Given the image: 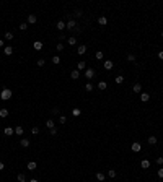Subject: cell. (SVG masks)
Masks as SVG:
<instances>
[{
	"mask_svg": "<svg viewBox=\"0 0 163 182\" xmlns=\"http://www.w3.org/2000/svg\"><path fill=\"white\" fill-rule=\"evenodd\" d=\"M16 181H18V182H26V177H25V174H18V176H16Z\"/></svg>",
	"mask_w": 163,
	"mask_h": 182,
	"instance_id": "obj_24",
	"label": "cell"
},
{
	"mask_svg": "<svg viewBox=\"0 0 163 182\" xmlns=\"http://www.w3.org/2000/svg\"><path fill=\"white\" fill-rule=\"evenodd\" d=\"M20 29H21V31H25V29H28V23H21V25H20Z\"/></svg>",
	"mask_w": 163,
	"mask_h": 182,
	"instance_id": "obj_34",
	"label": "cell"
},
{
	"mask_svg": "<svg viewBox=\"0 0 163 182\" xmlns=\"http://www.w3.org/2000/svg\"><path fill=\"white\" fill-rule=\"evenodd\" d=\"M28 169H29V171H34V169H36V163H34V161H29V163H28Z\"/></svg>",
	"mask_w": 163,
	"mask_h": 182,
	"instance_id": "obj_22",
	"label": "cell"
},
{
	"mask_svg": "<svg viewBox=\"0 0 163 182\" xmlns=\"http://www.w3.org/2000/svg\"><path fill=\"white\" fill-rule=\"evenodd\" d=\"M77 54H78V55H83V54H87V46H85V44L78 46V47H77Z\"/></svg>",
	"mask_w": 163,
	"mask_h": 182,
	"instance_id": "obj_4",
	"label": "cell"
},
{
	"mask_svg": "<svg viewBox=\"0 0 163 182\" xmlns=\"http://www.w3.org/2000/svg\"><path fill=\"white\" fill-rule=\"evenodd\" d=\"M59 122H60V124H65V122H67V117L60 114V116H59Z\"/></svg>",
	"mask_w": 163,
	"mask_h": 182,
	"instance_id": "obj_33",
	"label": "cell"
},
{
	"mask_svg": "<svg viewBox=\"0 0 163 182\" xmlns=\"http://www.w3.org/2000/svg\"><path fill=\"white\" fill-rule=\"evenodd\" d=\"M44 65H46V62H44L43 59H39L38 60V67H44Z\"/></svg>",
	"mask_w": 163,
	"mask_h": 182,
	"instance_id": "obj_41",
	"label": "cell"
},
{
	"mask_svg": "<svg viewBox=\"0 0 163 182\" xmlns=\"http://www.w3.org/2000/svg\"><path fill=\"white\" fill-rule=\"evenodd\" d=\"M140 148H142L140 143H132V145H130V150L134 151V153H139V151H140Z\"/></svg>",
	"mask_w": 163,
	"mask_h": 182,
	"instance_id": "obj_8",
	"label": "cell"
},
{
	"mask_svg": "<svg viewBox=\"0 0 163 182\" xmlns=\"http://www.w3.org/2000/svg\"><path fill=\"white\" fill-rule=\"evenodd\" d=\"M8 116V109H0V117H7Z\"/></svg>",
	"mask_w": 163,
	"mask_h": 182,
	"instance_id": "obj_28",
	"label": "cell"
},
{
	"mask_svg": "<svg viewBox=\"0 0 163 182\" xmlns=\"http://www.w3.org/2000/svg\"><path fill=\"white\" fill-rule=\"evenodd\" d=\"M73 116H80V109H73Z\"/></svg>",
	"mask_w": 163,
	"mask_h": 182,
	"instance_id": "obj_45",
	"label": "cell"
},
{
	"mask_svg": "<svg viewBox=\"0 0 163 182\" xmlns=\"http://www.w3.org/2000/svg\"><path fill=\"white\" fill-rule=\"evenodd\" d=\"M52 114H55V116H60V111H59V107H54V109H52Z\"/></svg>",
	"mask_w": 163,
	"mask_h": 182,
	"instance_id": "obj_39",
	"label": "cell"
},
{
	"mask_svg": "<svg viewBox=\"0 0 163 182\" xmlns=\"http://www.w3.org/2000/svg\"><path fill=\"white\" fill-rule=\"evenodd\" d=\"M98 23H100L101 26H106V25H108V18H106V16H100V18H98Z\"/></svg>",
	"mask_w": 163,
	"mask_h": 182,
	"instance_id": "obj_10",
	"label": "cell"
},
{
	"mask_svg": "<svg viewBox=\"0 0 163 182\" xmlns=\"http://www.w3.org/2000/svg\"><path fill=\"white\" fill-rule=\"evenodd\" d=\"M106 88H108V85H106V81H100V83H98V90L104 91Z\"/></svg>",
	"mask_w": 163,
	"mask_h": 182,
	"instance_id": "obj_19",
	"label": "cell"
},
{
	"mask_svg": "<svg viewBox=\"0 0 163 182\" xmlns=\"http://www.w3.org/2000/svg\"><path fill=\"white\" fill-rule=\"evenodd\" d=\"M3 169H5V164H3V163L0 161V171H3Z\"/></svg>",
	"mask_w": 163,
	"mask_h": 182,
	"instance_id": "obj_46",
	"label": "cell"
},
{
	"mask_svg": "<svg viewBox=\"0 0 163 182\" xmlns=\"http://www.w3.org/2000/svg\"><path fill=\"white\" fill-rule=\"evenodd\" d=\"M140 166L144 167V169H148V167H150V161H148V159H142L140 161Z\"/></svg>",
	"mask_w": 163,
	"mask_h": 182,
	"instance_id": "obj_12",
	"label": "cell"
},
{
	"mask_svg": "<svg viewBox=\"0 0 163 182\" xmlns=\"http://www.w3.org/2000/svg\"><path fill=\"white\" fill-rule=\"evenodd\" d=\"M3 54H5V55H11V54H13V47H10V46L3 47Z\"/></svg>",
	"mask_w": 163,
	"mask_h": 182,
	"instance_id": "obj_15",
	"label": "cell"
},
{
	"mask_svg": "<svg viewBox=\"0 0 163 182\" xmlns=\"http://www.w3.org/2000/svg\"><path fill=\"white\" fill-rule=\"evenodd\" d=\"M104 179H106V176H104L103 172H96V181H100V182H103Z\"/></svg>",
	"mask_w": 163,
	"mask_h": 182,
	"instance_id": "obj_20",
	"label": "cell"
},
{
	"mask_svg": "<svg viewBox=\"0 0 163 182\" xmlns=\"http://www.w3.org/2000/svg\"><path fill=\"white\" fill-rule=\"evenodd\" d=\"M158 59L163 60V50H162V52H158Z\"/></svg>",
	"mask_w": 163,
	"mask_h": 182,
	"instance_id": "obj_47",
	"label": "cell"
},
{
	"mask_svg": "<svg viewBox=\"0 0 163 182\" xmlns=\"http://www.w3.org/2000/svg\"><path fill=\"white\" fill-rule=\"evenodd\" d=\"M65 28H67V29H75L77 28V21L75 20H69V21L65 23Z\"/></svg>",
	"mask_w": 163,
	"mask_h": 182,
	"instance_id": "obj_3",
	"label": "cell"
},
{
	"mask_svg": "<svg viewBox=\"0 0 163 182\" xmlns=\"http://www.w3.org/2000/svg\"><path fill=\"white\" fill-rule=\"evenodd\" d=\"M95 75H96L95 68H87V70H85V78H87V80H91Z\"/></svg>",
	"mask_w": 163,
	"mask_h": 182,
	"instance_id": "obj_2",
	"label": "cell"
},
{
	"mask_svg": "<svg viewBox=\"0 0 163 182\" xmlns=\"http://www.w3.org/2000/svg\"><path fill=\"white\" fill-rule=\"evenodd\" d=\"M114 81H116L118 85H121V83L124 81V76H122V75H118V76H116V78H114Z\"/></svg>",
	"mask_w": 163,
	"mask_h": 182,
	"instance_id": "obj_23",
	"label": "cell"
},
{
	"mask_svg": "<svg viewBox=\"0 0 163 182\" xmlns=\"http://www.w3.org/2000/svg\"><path fill=\"white\" fill-rule=\"evenodd\" d=\"M132 90H134V93H140L142 91V85L140 83H136V85L132 86Z\"/></svg>",
	"mask_w": 163,
	"mask_h": 182,
	"instance_id": "obj_17",
	"label": "cell"
},
{
	"mask_svg": "<svg viewBox=\"0 0 163 182\" xmlns=\"http://www.w3.org/2000/svg\"><path fill=\"white\" fill-rule=\"evenodd\" d=\"M85 90L87 91H93V85L91 83H87V85H85Z\"/></svg>",
	"mask_w": 163,
	"mask_h": 182,
	"instance_id": "obj_36",
	"label": "cell"
},
{
	"mask_svg": "<svg viewBox=\"0 0 163 182\" xmlns=\"http://www.w3.org/2000/svg\"><path fill=\"white\" fill-rule=\"evenodd\" d=\"M33 47H34V50H41V49H43V42H41V41H36V42L33 44Z\"/></svg>",
	"mask_w": 163,
	"mask_h": 182,
	"instance_id": "obj_16",
	"label": "cell"
},
{
	"mask_svg": "<svg viewBox=\"0 0 163 182\" xmlns=\"http://www.w3.org/2000/svg\"><path fill=\"white\" fill-rule=\"evenodd\" d=\"M148 99H150V94H148V93H142L140 94V101L142 102H147Z\"/></svg>",
	"mask_w": 163,
	"mask_h": 182,
	"instance_id": "obj_13",
	"label": "cell"
},
{
	"mask_svg": "<svg viewBox=\"0 0 163 182\" xmlns=\"http://www.w3.org/2000/svg\"><path fill=\"white\" fill-rule=\"evenodd\" d=\"M49 133H51V135H57V130H55V127H54V129H49Z\"/></svg>",
	"mask_w": 163,
	"mask_h": 182,
	"instance_id": "obj_43",
	"label": "cell"
},
{
	"mask_svg": "<svg viewBox=\"0 0 163 182\" xmlns=\"http://www.w3.org/2000/svg\"><path fill=\"white\" fill-rule=\"evenodd\" d=\"M52 64H54V65H59L60 64V57H59V55H54V57H52Z\"/></svg>",
	"mask_w": 163,
	"mask_h": 182,
	"instance_id": "obj_26",
	"label": "cell"
},
{
	"mask_svg": "<svg viewBox=\"0 0 163 182\" xmlns=\"http://www.w3.org/2000/svg\"><path fill=\"white\" fill-rule=\"evenodd\" d=\"M55 28H57L59 31H62V29H65V23L64 21H57L55 23Z\"/></svg>",
	"mask_w": 163,
	"mask_h": 182,
	"instance_id": "obj_18",
	"label": "cell"
},
{
	"mask_svg": "<svg viewBox=\"0 0 163 182\" xmlns=\"http://www.w3.org/2000/svg\"><path fill=\"white\" fill-rule=\"evenodd\" d=\"M13 39V33H5V41H11Z\"/></svg>",
	"mask_w": 163,
	"mask_h": 182,
	"instance_id": "obj_30",
	"label": "cell"
},
{
	"mask_svg": "<svg viewBox=\"0 0 163 182\" xmlns=\"http://www.w3.org/2000/svg\"><path fill=\"white\" fill-rule=\"evenodd\" d=\"M46 127H47V129H54V120H52V119H47V122H46Z\"/></svg>",
	"mask_w": 163,
	"mask_h": 182,
	"instance_id": "obj_21",
	"label": "cell"
},
{
	"mask_svg": "<svg viewBox=\"0 0 163 182\" xmlns=\"http://www.w3.org/2000/svg\"><path fill=\"white\" fill-rule=\"evenodd\" d=\"M162 38H163V31H162Z\"/></svg>",
	"mask_w": 163,
	"mask_h": 182,
	"instance_id": "obj_50",
	"label": "cell"
},
{
	"mask_svg": "<svg viewBox=\"0 0 163 182\" xmlns=\"http://www.w3.org/2000/svg\"><path fill=\"white\" fill-rule=\"evenodd\" d=\"M158 177H160V179H163V167H160V169H158Z\"/></svg>",
	"mask_w": 163,
	"mask_h": 182,
	"instance_id": "obj_40",
	"label": "cell"
},
{
	"mask_svg": "<svg viewBox=\"0 0 163 182\" xmlns=\"http://www.w3.org/2000/svg\"><path fill=\"white\" fill-rule=\"evenodd\" d=\"M3 133H5L7 137H10V135L15 133V129H11V127H5V129H3Z\"/></svg>",
	"mask_w": 163,
	"mask_h": 182,
	"instance_id": "obj_9",
	"label": "cell"
},
{
	"mask_svg": "<svg viewBox=\"0 0 163 182\" xmlns=\"http://www.w3.org/2000/svg\"><path fill=\"white\" fill-rule=\"evenodd\" d=\"M82 15H83V11L82 10H75L73 11V16H75V18H82Z\"/></svg>",
	"mask_w": 163,
	"mask_h": 182,
	"instance_id": "obj_29",
	"label": "cell"
},
{
	"mask_svg": "<svg viewBox=\"0 0 163 182\" xmlns=\"http://www.w3.org/2000/svg\"><path fill=\"white\" fill-rule=\"evenodd\" d=\"M70 78L72 80H78V78H80V72H78V70H73L70 73Z\"/></svg>",
	"mask_w": 163,
	"mask_h": 182,
	"instance_id": "obj_11",
	"label": "cell"
},
{
	"mask_svg": "<svg viewBox=\"0 0 163 182\" xmlns=\"http://www.w3.org/2000/svg\"><path fill=\"white\" fill-rule=\"evenodd\" d=\"M31 133H33V135H38V133H39V129H38V127H33V129H31Z\"/></svg>",
	"mask_w": 163,
	"mask_h": 182,
	"instance_id": "obj_38",
	"label": "cell"
},
{
	"mask_svg": "<svg viewBox=\"0 0 163 182\" xmlns=\"http://www.w3.org/2000/svg\"><path fill=\"white\" fill-rule=\"evenodd\" d=\"M95 55H96V59H98V60H101V59L104 57V54H103V52H96Z\"/></svg>",
	"mask_w": 163,
	"mask_h": 182,
	"instance_id": "obj_37",
	"label": "cell"
},
{
	"mask_svg": "<svg viewBox=\"0 0 163 182\" xmlns=\"http://www.w3.org/2000/svg\"><path fill=\"white\" fill-rule=\"evenodd\" d=\"M108 176L111 177V179H114V177H116V171H114V169H109V171H108Z\"/></svg>",
	"mask_w": 163,
	"mask_h": 182,
	"instance_id": "obj_32",
	"label": "cell"
},
{
	"mask_svg": "<svg viewBox=\"0 0 163 182\" xmlns=\"http://www.w3.org/2000/svg\"><path fill=\"white\" fill-rule=\"evenodd\" d=\"M127 60L129 62H136V55L134 54H127Z\"/></svg>",
	"mask_w": 163,
	"mask_h": 182,
	"instance_id": "obj_31",
	"label": "cell"
},
{
	"mask_svg": "<svg viewBox=\"0 0 163 182\" xmlns=\"http://www.w3.org/2000/svg\"><path fill=\"white\" fill-rule=\"evenodd\" d=\"M57 50H64V44H62V42L57 44Z\"/></svg>",
	"mask_w": 163,
	"mask_h": 182,
	"instance_id": "obj_44",
	"label": "cell"
},
{
	"mask_svg": "<svg viewBox=\"0 0 163 182\" xmlns=\"http://www.w3.org/2000/svg\"><path fill=\"white\" fill-rule=\"evenodd\" d=\"M11 96H13V93H11V90H8V88H3V90H2V93H0V98H2L3 101L11 99Z\"/></svg>",
	"mask_w": 163,
	"mask_h": 182,
	"instance_id": "obj_1",
	"label": "cell"
},
{
	"mask_svg": "<svg viewBox=\"0 0 163 182\" xmlns=\"http://www.w3.org/2000/svg\"><path fill=\"white\" fill-rule=\"evenodd\" d=\"M20 145H21L23 148H29V145H31V143H29V140H28V138H23L21 141H20Z\"/></svg>",
	"mask_w": 163,
	"mask_h": 182,
	"instance_id": "obj_14",
	"label": "cell"
},
{
	"mask_svg": "<svg viewBox=\"0 0 163 182\" xmlns=\"http://www.w3.org/2000/svg\"><path fill=\"white\" fill-rule=\"evenodd\" d=\"M77 70H78V72H82V70H87V62H85V60H80V62L77 64Z\"/></svg>",
	"mask_w": 163,
	"mask_h": 182,
	"instance_id": "obj_6",
	"label": "cell"
},
{
	"mask_svg": "<svg viewBox=\"0 0 163 182\" xmlns=\"http://www.w3.org/2000/svg\"><path fill=\"white\" fill-rule=\"evenodd\" d=\"M15 133H16V135H23V127H20V125H16Z\"/></svg>",
	"mask_w": 163,
	"mask_h": 182,
	"instance_id": "obj_27",
	"label": "cell"
},
{
	"mask_svg": "<svg viewBox=\"0 0 163 182\" xmlns=\"http://www.w3.org/2000/svg\"><path fill=\"white\" fill-rule=\"evenodd\" d=\"M29 182H38V179H29Z\"/></svg>",
	"mask_w": 163,
	"mask_h": 182,
	"instance_id": "obj_49",
	"label": "cell"
},
{
	"mask_svg": "<svg viewBox=\"0 0 163 182\" xmlns=\"http://www.w3.org/2000/svg\"><path fill=\"white\" fill-rule=\"evenodd\" d=\"M148 145H157V137H148Z\"/></svg>",
	"mask_w": 163,
	"mask_h": 182,
	"instance_id": "obj_25",
	"label": "cell"
},
{
	"mask_svg": "<svg viewBox=\"0 0 163 182\" xmlns=\"http://www.w3.org/2000/svg\"><path fill=\"white\" fill-rule=\"evenodd\" d=\"M67 41H69V44H70V46H73V44H77V39H75V38H69V39H67Z\"/></svg>",
	"mask_w": 163,
	"mask_h": 182,
	"instance_id": "obj_35",
	"label": "cell"
},
{
	"mask_svg": "<svg viewBox=\"0 0 163 182\" xmlns=\"http://www.w3.org/2000/svg\"><path fill=\"white\" fill-rule=\"evenodd\" d=\"M113 67H114V64L111 62V60H106V62L103 64V68L104 70H113Z\"/></svg>",
	"mask_w": 163,
	"mask_h": 182,
	"instance_id": "obj_7",
	"label": "cell"
},
{
	"mask_svg": "<svg viewBox=\"0 0 163 182\" xmlns=\"http://www.w3.org/2000/svg\"><path fill=\"white\" fill-rule=\"evenodd\" d=\"M157 164H158V166H162V164H163V158H162V156L157 158Z\"/></svg>",
	"mask_w": 163,
	"mask_h": 182,
	"instance_id": "obj_42",
	"label": "cell"
},
{
	"mask_svg": "<svg viewBox=\"0 0 163 182\" xmlns=\"http://www.w3.org/2000/svg\"><path fill=\"white\" fill-rule=\"evenodd\" d=\"M38 21V18H36V15H33V13H29V15H28V25H34V23Z\"/></svg>",
	"mask_w": 163,
	"mask_h": 182,
	"instance_id": "obj_5",
	"label": "cell"
},
{
	"mask_svg": "<svg viewBox=\"0 0 163 182\" xmlns=\"http://www.w3.org/2000/svg\"><path fill=\"white\" fill-rule=\"evenodd\" d=\"M0 47H3V39H0Z\"/></svg>",
	"mask_w": 163,
	"mask_h": 182,
	"instance_id": "obj_48",
	"label": "cell"
}]
</instances>
